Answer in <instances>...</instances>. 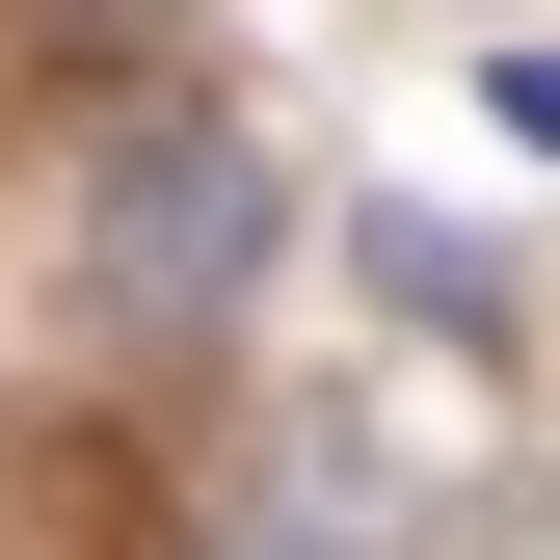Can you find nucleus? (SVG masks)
<instances>
[{
    "label": "nucleus",
    "mask_w": 560,
    "mask_h": 560,
    "mask_svg": "<svg viewBox=\"0 0 560 560\" xmlns=\"http://www.w3.org/2000/svg\"><path fill=\"white\" fill-rule=\"evenodd\" d=\"M81 267H107V320H241V294H267V161L161 107V133L107 161V214H81Z\"/></svg>",
    "instance_id": "obj_1"
}]
</instances>
